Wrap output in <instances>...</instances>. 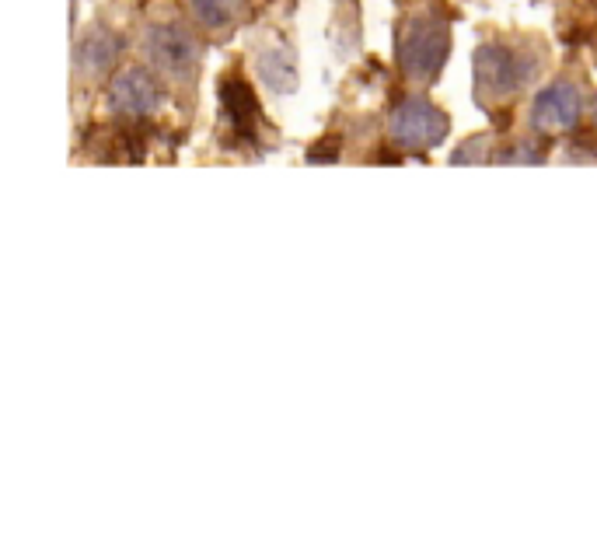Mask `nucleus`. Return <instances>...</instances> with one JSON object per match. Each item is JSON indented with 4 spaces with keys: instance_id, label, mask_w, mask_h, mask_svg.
<instances>
[{
    "instance_id": "8",
    "label": "nucleus",
    "mask_w": 597,
    "mask_h": 538,
    "mask_svg": "<svg viewBox=\"0 0 597 538\" xmlns=\"http://www.w3.org/2000/svg\"><path fill=\"white\" fill-rule=\"evenodd\" d=\"M220 105H224V116L231 119V126L241 137H252L255 123H259V102H255L252 88L238 77H227L220 81Z\"/></svg>"
},
{
    "instance_id": "9",
    "label": "nucleus",
    "mask_w": 597,
    "mask_h": 538,
    "mask_svg": "<svg viewBox=\"0 0 597 538\" xmlns=\"http://www.w3.org/2000/svg\"><path fill=\"white\" fill-rule=\"evenodd\" d=\"M255 70H259L262 84L276 95H290L297 88V67H294V56L287 49H262L259 60H255Z\"/></svg>"
},
{
    "instance_id": "11",
    "label": "nucleus",
    "mask_w": 597,
    "mask_h": 538,
    "mask_svg": "<svg viewBox=\"0 0 597 538\" xmlns=\"http://www.w3.org/2000/svg\"><path fill=\"white\" fill-rule=\"evenodd\" d=\"M514 147H517V151L500 154V161H535V165H542V161H545L542 151H531L535 144H514Z\"/></svg>"
},
{
    "instance_id": "12",
    "label": "nucleus",
    "mask_w": 597,
    "mask_h": 538,
    "mask_svg": "<svg viewBox=\"0 0 597 538\" xmlns=\"http://www.w3.org/2000/svg\"><path fill=\"white\" fill-rule=\"evenodd\" d=\"M594 119H597V98H594Z\"/></svg>"
},
{
    "instance_id": "6",
    "label": "nucleus",
    "mask_w": 597,
    "mask_h": 538,
    "mask_svg": "<svg viewBox=\"0 0 597 538\" xmlns=\"http://www.w3.org/2000/svg\"><path fill=\"white\" fill-rule=\"evenodd\" d=\"M109 105L119 116H151L161 105V84L154 81V74L147 67H126L123 74L112 81Z\"/></svg>"
},
{
    "instance_id": "10",
    "label": "nucleus",
    "mask_w": 597,
    "mask_h": 538,
    "mask_svg": "<svg viewBox=\"0 0 597 538\" xmlns=\"http://www.w3.org/2000/svg\"><path fill=\"white\" fill-rule=\"evenodd\" d=\"M193 18L210 32H224V28L238 25L248 11V0H189Z\"/></svg>"
},
{
    "instance_id": "3",
    "label": "nucleus",
    "mask_w": 597,
    "mask_h": 538,
    "mask_svg": "<svg viewBox=\"0 0 597 538\" xmlns=\"http://www.w3.org/2000/svg\"><path fill=\"white\" fill-rule=\"evenodd\" d=\"M144 56L168 81H193L203 49L189 28L161 21V25H151L144 32Z\"/></svg>"
},
{
    "instance_id": "4",
    "label": "nucleus",
    "mask_w": 597,
    "mask_h": 538,
    "mask_svg": "<svg viewBox=\"0 0 597 538\" xmlns=\"http://www.w3.org/2000/svg\"><path fill=\"white\" fill-rule=\"evenodd\" d=\"M388 133L402 151H433L447 137V116L423 95H409L392 109Z\"/></svg>"
},
{
    "instance_id": "2",
    "label": "nucleus",
    "mask_w": 597,
    "mask_h": 538,
    "mask_svg": "<svg viewBox=\"0 0 597 538\" xmlns=\"http://www.w3.org/2000/svg\"><path fill=\"white\" fill-rule=\"evenodd\" d=\"M538 67H531V60L524 53H517L514 46L503 42H486L475 49L472 56V77H475V98L479 105L493 109V105L514 98L524 84L535 77Z\"/></svg>"
},
{
    "instance_id": "7",
    "label": "nucleus",
    "mask_w": 597,
    "mask_h": 538,
    "mask_svg": "<svg viewBox=\"0 0 597 538\" xmlns=\"http://www.w3.org/2000/svg\"><path fill=\"white\" fill-rule=\"evenodd\" d=\"M119 53H123V35L109 32L102 25L88 28L84 39H77L74 46V74L88 77V81L105 77L112 70V63L119 60Z\"/></svg>"
},
{
    "instance_id": "1",
    "label": "nucleus",
    "mask_w": 597,
    "mask_h": 538,
    "mask_svg": "<svg viewBox=\"0 0 597 538\" xmlns=\"http://www.w3.org/2000/svg\"><path fill=\"white\" fill-rule=\"evenodd\" d=\"M398 67L412 81H433L451 56V28L437 11H416L402 21L395 39Z\"/></svg>"
},
{
    "instance_id": "5",
    "label": "nucleus",
    "mask_w": 597,
    "mask_h": 538,
    "mask_svg": "<svg viewBox=\"0 0 597 538\" xmlns=\"http://www.w3.org/2000/svg\"><path fill=\"white\" fill-rule=\"evenodd\" d=\"M584 98L573 81H552L545 91H538L531 102V126L538 133H570L580 123Z\"/></svg>"
}]
</instances>
